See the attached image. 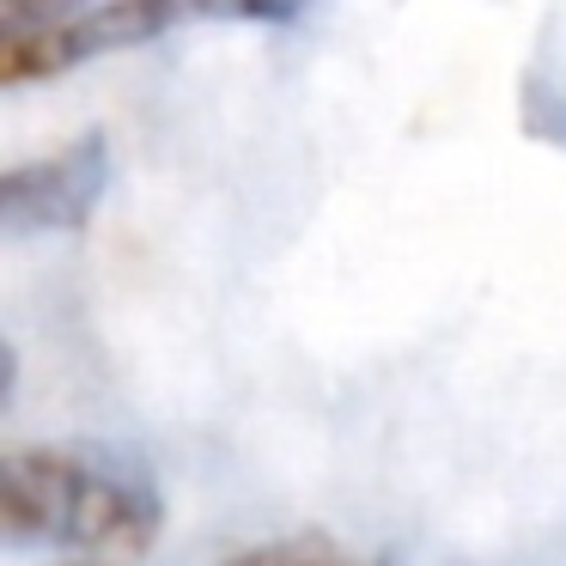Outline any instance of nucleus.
I'll use <instances>...</instances> for the list:
<instances>
[{"mask_svg": "<svg viewBox=\"0 0 566 566\" xmlns=\"http://www.w3.org/2000/svg\"><path fill=\"white\" fill-rule=\"evenodd\" d=\"M86 0H0V38L7 31H38L55 25V19H74Z\"/></svg>", "mask_w": 566, "mask_h": 566, "instance_id": "nucleus-5", "label": "nucleus"}, {"mask_svg": "<svg viewBox=\"0 0 566 566\" xmlns=\"http://www.w3.org/2000/svg\"><path fill=\"white\" fill-rule=\"evenodd\" d=\"M62 566H98V560H62Z\"/></svg>", "mask_w": 566, "mask_h": 566, "instance_id": "nucleus-7", "label": "nucleus"}, {"mask_svg": "<svg viewBox=\"0 0 566 566\" xmlns=\"http://www.w3.org/2000/svg\"><path fill=\"white\" fill-rule=\"evenodd\" d=\"M305 13V0H196V19H220V25H286Z\"/></svg>", "mask_w": 566, "mask_h": 566, "instance_id": "nucleus-4", "label": "nucleus"}, {"mask_svg": "<svg viewBox=\"0 0 566 566\" xmlns=\"http://www.w3.org/2000/svg\"><path fill=\"white\" fill-rule=\"evenodd\" d=\"M226 566H366V560L335 554L329 542H262V548H238Z\"/></svg>", "mask_w": 566, "mask_h": 566, "instance_id": "nucleus-3", "label": "nucleus"}, {"mask_svg": "<svg viewBox=\"0 0 566 566\" xmlns=\"http://www.w3.org/2000/svg\"><path fill=\"white\" fill-rule=\"evenodd\" d=\"M13 378H19V366H13V347L0 342V408H7V396H13Z\"/></svg>", "mask_w": 566, "mask_h": 566, "instance_id": "nucleus-6", "label": "nucleus"}, {"mask_svg": "<svg viewBox=\"0 0 566 566\" xmlns=\"http://www.w3.org/2000/svg\"><path fill=\"white\" fill-rule=\"evenodd\" d=\"M165 505L140 475L62 444L0 451V542H67L92 554H147Z\"/></svg>", "mask_w": 566, "mask_h": 566, "instance_id": "nucleus-1", "label": "nucleus"}, {"mask_svg": "<svg viewBox=\"0 0 566 566\" xmlns=\"http://www.w3.org/2000/svg\"><path fill=\"white\" fill-rule=\"evenodd\" d=\"M104 140L86 135L62 153H43V159L7 165L0 171V232H67V226H86L92 208L104 196Z\"/></svg>", "mask_w": 566, "mask_h": 566, "instance_id": "nucleus-2", "label": "nucleus"}]
</instances>
